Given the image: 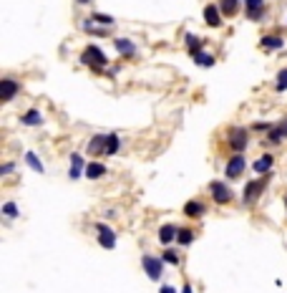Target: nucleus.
I'll return each mask as SVG.
<instances>
[{
    "instance_id": "1",
    "label": "nucleus",
    "mask_w": 287,
    "mask_h": 293,
    "mask_svg": "<svg viewBox=\"0 0 287 293\" xmlns=\"http://www.w3.org/2000/svg\"><path fill=\"white\" fill-rule=\"evenodd\" d=\"M81 64H83V66H91L96 73H101V71L108 66V58H106V53H103L98 46H86L83 53H81Z\"/></svg>"
},
{
    "instance_id": "2",
    "label": "nucleus",
    "mask_w": 287,
    "mask_h": 293,
    "mask_svg": "<svg viewBox=\"0 0 287 293\" xmlns=\"http://www.w3.org/2000/svg\"><path fill=\"white\" fill-rule=\"evenodd\" d=\"M247 142H250V137H247V132L242 129V127H232L229 132H227V144H229V149L234 152V154H242L247 149Z\"/></svg>"
},
{
    "instance_id": "3",
    "label": "nucleus",
    "mask_w": 287,
    "mask_h": 293,
    "mask_svg": "<svg viewBox=\"0 0 287 293\" xmlns=\"http://www.w3.org/2000/svg\"><path fill=\"white\" fill-rule=\"evenodd\" d=\"M209 190H212V200H214L217 205H229L232 197H234L232 187H229L227 182H219V180H214V182L209 184Z\"/></svg>"
},
{
    "instance_id": "4",
    "label": "nucleus",
    "mask_w": 287,
    "mask_h": 293,
    "mask_svg": "<svg viewBox=\"0 0 287 293\" xmlns=\"http://www.w3.org/2000/svg\"><path fill=\"white\" fill-rule=\"evenodd\" d=\"M141 268L146 270V276H149L151 281H161V273H164V258L144 256V258H141Z\"/></svg>"
},
{
    "instance_id": "5",
    "label": "nucleus",
    "mask_w": 287,
    "mask_h": 293,
    "mask_svg": "<svg viewBox=\"0 0 287 293\" xmlns=\"http://www.w3.org/2000/svg\"><path fill=\"white\" fill-rule=\"evenodd\" d=\"M264 187H267V180H252V182H247V187L242 190V202L245 205H255L257 202V197L264 192Z\"/></svg>"
},
{
    "instance_id": "6",
    "label": "nucleus",
    "mask_w": 287,
    "mask_h": 293,
    "mask_svg": "<svg viewBox=\"0 0 287 293\" xmlns=\"http://www.w3.org/2000/svg\"><path fill=\"white\" fill-rule=\"evenodd\" d=\"M96 238H98L101 248H106V250H114L116 248V233L106 222H98L96 225Z\"/></svg>"
},
{
    "instance_id": "7",
    "label": "nucleus",
    "mask_w": 287,
    "mask_h": 293,
    "mask_svg": "<svg viewBox=\"0 0 287 293\" xmlns=\"http://www.w3.org/2000/svg\"><path fill=\"white\" fill-rule=\"evenodd\" d=\"M18 94H20V83L15 78H3V81H0V101H3V104L13 101Z\"/></svg>"
},
{
    "instance_id": "8",
    "label": "nucleus",
    "mask_w": 287,
    "mask_h": 293,
    "mask_svg": "<svg viewBox=\"0 0 287 293\" xmlns=\"http://www.w3.org/2000/svg\"><path fill=\"white\" fill-rule=\"evenodd\" d=\"M247 170V162H245V154H234L229 162H227V170H224V175H227V180H237V177H242V172Z\"/></svg>"
},
{
    "instance_id": "9",
    "label": "nucleus",
    "mask_w": 287,
    "mask_h": 293,
    "mask_svg": "<svg viewBox=\"0 0 287 293\" xmlns=\"http://www.w3.org/2000/svg\"><path fill=\"white\" fill-rule=\"evenodd\" d=\"M242 8H245V15L250 20H255V23L264 18V0H245Z\"/></svg>"
},
{
    "instance_id": "10",
    "label": "nucleus",
    "mask_w": 287,
    "mask_h": 293,
    "mask_svg": "<svg viewBox=\"0 0 287 293\" xmlns=\"http://www.w3.org/2000/svg\"><path fill=\"white\" fill-rule=\"evenodd\" d=\"M204 20H207L209 28H219V26H222V10H219V5H214V3L204 5Z\"/></svg>"
},
{
    "instance_id": "11",
    "label": "nucleus",
    "mask_w": 287,
    "mask_h": 293,
    "mask_svg": "<svg viewBox=\"0 0 287 293\" xmlns=\"http://www.w3.org/2000/svg\"><path fill=\"white\" fill-rule=\"evenodd\" d=\"M86 159H83V154L81 152H73L71 154V170H68V177L71 180H78L81 177V172H86Z\"/></svg>"
},
{
    "instance_id": "12",
    "label": "nucleus",
    "mask_w": 287,
    "mask_h": 293,
    "mask_svg": "<svg viewBox=\"0 0 287 293\" xmlns=\"http://www.w3.org/2000/svg\"><path fill=\"white\" fill-rule=\"evenodd\" d=\"M272 164H275V157H272V154H262L259 159H255V164H252V170H255L257 175H270V170H272Z\"/></svg>"
},
{
    "instance_id": "13",
    "label": "nucleus",
    "mask_w": 287,
    "mask_h": 293,
    "mask_svg": "<svg viewBox=\"0 0 287 293\" xmlns=\"http://www.w3.org/2000/svg\"><path fill=\"white\" fill-rule=\"evenodd\" d=\"M207 213V205L202 202V200H189L187 205H184V215L187 218H202Z\"/></svg>"
},
{
    "instance_id": "14",
    "label": "nucleus",
    "mask_w": 287,
    "mask_h": 293,
    "mask_svg": "<svg viewBox=\"0 0 287 293\" xmlns=\"http://www.w3.org/2000/svg\"><path fill=\"white\" fill-rule=\"evenodd\" d=\"M106 142H108V134H94L91 142H88V152L91 154H106Z\"/></svg>"
},
{
    "instance_id": "15",
    "label": "nucleus",
    "mask_w": 287,
    "mask_h": 293,
    "mask_svg": "<svg viewBox=\"0 0 287 293\" xmlns=\"http://www.w3.org/2000/svg\"><path fill=\"white\" fill-rule=\"evenodd\" d=\"M114 46H116V51H119L121 56H126V58L136 56V46H134V40H128V38H116Z\"/></svg>"
},
{
    "instance_id": "16",
    "label": "nucleus",
    "mask_w": 287,
    "mask_h": 293,
    "mask_svg": "<svg viewBox=\"0 0 287 293\" xmlns=\"http://www.w3.org/2000/svg\"><path fill=\"white\" fill-rule=\"evenodd\" d=\"M259 46L264 51H277V48L285 46V38H280V36H262L259 38Z\"/></svg>"
},
{
    "instance_id": "17",
    "label": "nucleus",
    "mask_w": 287,
    "mask_h": 293,
    "mask_svg": "<svg viewBox=\"0 0 287 293\" xmlns=\"http://www.w3.org/2000/svg\"><path fill=\"white\" fill-rule=\"evenodd\" d=\"M176 235H179V227H176V225H161V227H159V240H161L164 245L174 243Z\"/></svg>"
},
{
    "instance_id": "18",
    "label": "nucleus",
    "mask_w": 287,
    "mask_h": 293,
    "mask_svg": "<svg viewBox=\"0 0 287 293\" xmlns=\"http://www.w3.org/2000/svg\"><path fill=\"white\" fill-rule=\"evenodd\" d=\"M20 121H23L26 127H40V124H43V116H40L38 109H28L23 116H20Z\"/></svg>"
},
{
    "instance_id": "19",
    "label": "nucleus",
    "mask_w": 287,
    "mask_h": 293,
    "mask_svg": "<svg viewBox=\"0 0 287 293\" xmlns=\"http://www.w3.org/2000/svg\"><path fill=\"white\" fill-rule=\"evenodd\" d=\"M88 180H98V177H103L106 175V167L101 164V162H91V164H88L86 167V172H83Z\"/></svg>"
},
{
    "instance_id": "20",
    "label": "nucleus",
    "mask_w": 287,
    "mask_h": 293,
    "mask_svg": "<svg viewBox=\"0 0 287 293\" xmlns=\"http://www.w3.org/2000/svg\"><path fill=\"white\" fill-rule=\"evenodd\" d=\"M26 164L31 167L33 172H40V175L46 172V167H43V162H40V157L35 152H26Z\"/></svg>"
},
{
    "instance_id": "21",
    "label": "nucleus",
    "mask_w": 287,
    "mask_h": 293,
    "mask_svg": "<svg viewBox=\"0 0 287 293\" xmlns=\"http://www.w3.org/2000/svg\"><path fill=\"white\" fill-rule=\"evenodd\" d=\"M119 149H121V139H119V134H108V142H106V157L119 154Z\"/></svg>"
},
{
    "instance_id": "22",
    "label": "nucleus",
    "mask_w": 287,
    "mask_h": 293,
    "mask_svg": "<svg viewBox=\"0 0 287 293\" xmlns=\"http://www.w3.org/2000/svg\"><path fill=\"white\" fill-rule=\"evenodd\" d=\"M219 10H222V15H237L239 0H219Z\"/></svg>"
},
{
    "instance_id": "23",
    "label": "nucleus",
    "mask_w": 287,
    "mask_h": 293,
    "mask_svg": "<svg viewBox=\"0 0 287 293\" xmlns=\"http://www.w3.org/2000/svg\"><path fill=\"white\" fill-rule=\"evenodd\" d=\"M187 48H189V53H191V58H194L196 53H202V40L196 38L194 33H187Z\"/></svg>"
},
{
    "instance_id": "24",
    "label": "nucleus",
    "mask_w": 287,
    "mask_h": 293,
    "mask_svg": "<svg viewBox=\"0 0 287 293\" xmlns=\"http://www.w3.org/2000/svg\"><path fill=\"white\" fill-rule=\"evenodd\" d=\"M194 61H196V66H202V69H212V66H214V56H212V53H207V51L196 53V56H194Z\"/></svg>"
},
{
    "instance_id": "25",
    "label": "nucleus",
    "mask_w": 287,
    "mask_h": 293,
    "mask_svg": "<svg viewBox=\"0 0 287 293\" xmlns=\"http://www.w3.org/2000/svg\"><path fill=\"white\" fill-rule=\"evenodd\" d=\"M83 31L91 33V36H96V38H106V36H108V28H94V20H91V18L83 23Z\"/></svg>"
},
{
    "instance_id": "26",
    "label": "nucleus",
    "mask_w": 287,
    "mask_h": 293,
    "mask_svg": "<svg viewBox=\"0 0 287 293\" xmlns=\"http://www.w3.org/2000/svg\"><path fill=\"white\" fill-rule=\"evenodd\" d=\"M176 243L179 245H191L194 243V233L189 227H179V235H176Z\"/></svg>"
},
{
    "instance_id": "27",
    "label": "nucleus",
    "mask_w": 287,
    "mask_h": 293,
    "mask_svg": "<svg viewBox=\"0 0 287 293\" xmlns=\"http://www.w3.org/2000/svg\"><path fill=\"white\" fill-rule=\"evenodd\" d=\"M94 23H103V26H114V15H106V13H91Z\"/></svg>"
},
{
    "instance_id": "28",
    "label": "nucleus",
    "mask_w": 287,
    "mask_h": 293,
    "mask_svg": "<svg viewBox=\"0 0 287 293\" xmlns=\"http://www.w3.org/2000/svg\"><path fill=\"white\" fill-rule=\"evenodd\" d=\"M0 210H3L5 218H18V215H20V210H18V205H15V202H5L3 207H0Z\"/></svg>"
},
{
    "instance_id": "29",
    "label": "nucleus",
    "mask_w": 287,
    "mask_h": 293,
    "mask_svg": "<svg viewBox=\"0 0 287 293\" xmlns=\"http://www.w3.org/2000/svg\"><path fill=\"white\" fill-rule=\"evenodd\" d=\"M275 89L277 91H287V69H282L277 73V81H275Z\"/></svg>"
},
{
    "instance_id": "30",
    "label": "nucleus",
    "mask_w": 287,
    "mask_h": 293,
    "mask_svg": "<svg viewBox=\"0 0 287 293\" xmlns=\"http://www.w3.org/2000/svg\"><path fill=\"white\" fill-rule=\"evenodd\" d=\"M267 139H270V142H272V144H280V142H282V139H285V137H282V134H280V129H277V127H272V129H270V132H267Z\"/></svg>"
},
{
    "instance_id": "31",
    "label": "nucleus",
    "mask_w": 287,
    "mask_h": 293,
    "mask_svg": "<svg viewBox=\"0 0 287 293\" xmlns=\"http://www.w3.org/2000/svg\"><path fill=\"white\" fill-rule=\"evenodd\" d=\"M164 258V263H171V265H179V256L174 253V250H166V253L161 256Z\"/></svg>"
},
{
    "instance_id": "32",
    "label": "nucleus",
    "mask_w": 287,
    "mask_h": 293,
    "mask_svg": "<svg viewBox=\"0 0 287 293\" xmlns=\"http://www.w3.org/2000/svg\"><path fill=\"white\" fill-rule=\"evenodd\" d=\"M252 129H255V132H270V129H272V124H270V121H255V124H252Z\"/></svg>"
},
{
    "instance_id": "33",
    "label": "nucleus",
    "mask_w": 287,
    "mask_h": 293,
    "mask_svg": "<svg viewBox=\"0 0 287 293\" xmlns=\"http://www.w3.org/2000/svg\"><path fill=\"white\" fill-rule=\"evenodd\" d=\"M13 170H15V164H13V162H5L3 167H0V177H5V175H10Z\"/></svg>"
},
{
    "instance_id": "34",
    "label": "nucleus",
    "mask_w": 287,
    "mask_h": 293,
    "mask_svg": "<svg viewBox=\"0 0 287 293\" xmlns=\"http://www.w3.org/2000/svg\"><path fill=\"white\" fill-rule=\"evenodd\" d=\"M277 129H280V134H282V137H285V139H287V119H285V121H280V124H277Z\"/></svg>"
},
{
    "instance_id": "35",
    "label": "nucleus",
    "mask_w": 287,
    "mask_h": 293,
    "mask_svg": "<svg viewBox=\"0 0 287 293\" xmlns=\"http://www.w3.org/2000/svg\"><path fill=\"white\" fill-rule=\"evenodd\" d=\"M159 293H176V288H174V286H161Z\"/></svg>"
},
{
    "instance_id": "36",
    "label": "nucleus",
    "mask_w": 287,
    "mask_h": 293,
    "mask_svg": "<svg viewBox=\"0 0 287 293\" xmlns=\"http://www.w3.org/2000/svg\"><path fill=\"white\" fill-rule=\"evenodd\" d=\"M182 293H191V286H189V283H184V286H182Z\"/></svg>"
},
{
    "instance_id": "37",
    "label": "nucleus",
    "mask_w": 287,
    "mask_h": 293,
    "mask_svg": "<svg viewBox=\"0 0 287 293\" xmlns=\"http://www.w3.org/2000/svg\"><path fill=\"white\" fill-rule=\"evenodd\" d=\"M76 3H78V5H83V3H91V0H76Z\"/></svg>"
},
{
    "instance_id": "38",
    "label": "nucleus",
    "mask_w": 287,
    "mask_h": 293,
    "mask_svg": "<svg viewBox=\"0 0 287 293\" xmlns=\"http://www.w3.org/2000/svg\"><path fill=\"white\" fill-rule=\"evenodd\" d=\"M285 205H287V197H285Z\"/></svg>"
}]
</instances>
